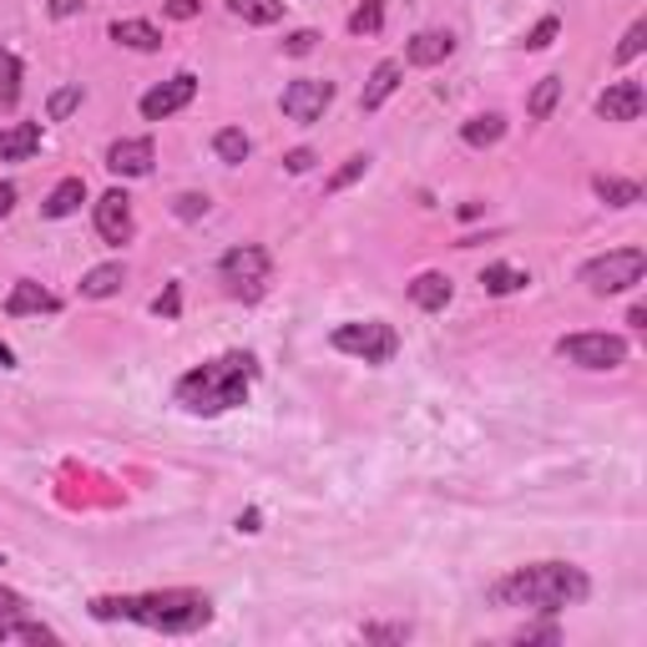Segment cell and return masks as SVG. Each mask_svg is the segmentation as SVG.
I'll return each mask as SVG.
<instances>
[{"instance_id":"1","label":"cell","mask_w":647,"mask_h":647,"mask_svg":"<svg viewBox=\"0 0 647 647\" xmlns=\"http://www.w3.org/2000/svg\"><path fill=\"white\" fill-rule=\"evenodd\" d=\"M96 622H137V627H152V633L183 637V633H203L212 622V602L203 592H142V597H96L92 602Z\"/></svg>"},{"instance_id":"2","label":"cell","mask_w":647,"mask_h":647,"mask_svg":"<svg viewBox=\"0 0 647 647\" xmlns=\"http://www.w3.org/2000/svg\"><path fill=\"white\" fill-rule=\"evenodd\" d=\"M592 592L587 571L571 562H536V567H516L511 577H501L490 587L496 608H521V612H562L577 608L581 597Z\"/></svg>"},{"instance_id":"3","label":"cell","mask_w":647,"mask_h":647,"mask_svg":"<svg viewBox=\"0 0 647 647\" xmlns=\"http://www.w3.org/2000/svg\"><path fill=\"white\" fill-rule=\"evenodd\" d=\"M253 374H258L253 355L233 349V355H218V359H208V365H198V370H187L183 380H177V390H172V400H177L187 415H223V409L249 400Z\"/></svg>"},{"instance_id":"4","label":"cell","mask_w":647,"mask_h":647,"mask_svg":"<svg viewBox=\"0 0 647 647\" xmlns=\"http://www.w3.org/2000/svg\"><path fill=\"white\" fill-rule=\"evenodd\" d=\"M647 274V253L643 249H617V253H602L592 264H581V284L608 299V293H622V289H637Z\"/></svg>"},{"instance_id":"5","label":"cell","mask_w":647,"mask_h":647,"mask_svg":"<svg viewBox=\"0 0 647 647\" xmlns=\"http://www.w3.org/2000/svg\"><path fill=\"white\" fill-rule=\"evenodd\" d=\"M556 359H567L577 370H622L627 339L622 334H567V339H556Z\"/></svg>"},{"instance_id":"6","label":"cell","mask_w":647,"mask_h":647,"mask_svg":"<svg viewBox=\"0 0 647 647\" xmlns=\"http://www.w3.org/2000/svg\"><path fill=\"white\" fill-rule=\"evenodd\" d=\"M330 344L339 355L365 359V365H390L400 355V334L390 324H380V319H370V324H339Z\"/></svg>"},{"instance_id":"7","label":"cell","mask_w":647,"mask_h":647,"mask_svg":"<svg viewBox=\"0 0 647 647\" xmlns=\"http://www.w3.org/2000/svg\"><path fill=\"white\" fill-rule=\"evenodd\" d=\"M218 274H223V284H228L233 299H258L264 284H268V253L258 249V243H239V249L223 253Z\"/></svg>"},{"instance_id":"8","label":"cell","mask_w":647,"mask_h":647,"mask_svg":"<svg viewBox=\"0 0 647 647\" xmlns=\"http://www.w3.org/2000/svg\"><path fill=\"white\" fill-rule=\"evenodd\" d=\"M0 643H56L51 627L31 617L26 597L11 587H0Z\"/></svg>"},{"instance_id":"9","label":"cell","mask_w":647,"mask_h":647,"mask_svg":"<svg viewBox=\"0 0 647 647\" xmlns=\"http://www.w3.org/2000/svg\"><path fill=\"white\" fill-rule=\"evenodd\" d=\"M330 102H334V86H330V81H319V77L289 81L284 96H278V106H284V117H289V122H319Z\"/></svg>"},{"instance_id":"10","label":"cell","mask_w":647,"mask_h":647,"mask_svg":"<svg viewBox=\"0 0 647 647\" xmlns=\"http://www.w3.org/2000/svg\"><path fill=\"white\" fill-rule=\"evenodd\" d=\"M193 96H198V77H193V71H177L172 81H162V86H152V92L142 96V117L147 122H167L172 112H183Z\"/></svg>"},{"instance_id":"11","label":"cell","mask_w":647,"mask_h":647,"mask_svg":"<svg viewBox=\"0 0 647 647\" xmlns=\"http://www.w3.org/2000/svg\"><path fill=\"white\" fill-rule=\"evenodd\" d=\"M96 233H102L106 243H127L137 233V223H132V198L127 193H102L96 198Z\"/></svg>"},{"instance_id":"12","label":"cell","mask_w":647,"mask_h":647,"mask_svg":"<svg viewBox=\"0 0 647 647\" xmlns=\"http://www.w3.org/2000/svg\"><path fill=\"white\" fill-rule=\"evenodd\" d=\"M647 106V92L637 81H612L608 92L597 96V117L602 122H637Z\"/></svg>"},{"instance_id":"13","label":"cell","mask_w":647,"mask_h":647,"mask_svg":"<svg viewBox=\"0 0 647 647\" xmlns=\"http://www.w3.org/2000/svg\"><path fill=\"white\" fill-rule=\"evenodd\" d=\"M152 158H158L152 137H122V142H112V152H106V167L117 172V177H147V172H152Z\"/></svg>"},{"instance_id":"14","label":"cell","mask_w":647,"mask_h":647,"mask_svg":"<svg viewBox=\"0 0 647 647\" xmlns=\"http://www.w3.org/2000/svg\"><path fill=\"white\" fill-rule=\"evenodd\" d=\"M61 309V299H56L51 289H41V284H31V278H21L11 289V299H5V314L11 319H26V314H56Z\"/></svg>"},{"instance_id":"15","label":"cell","mask_w":647,"mask_h":647,"mask_svg":"<svg viewBox=\"0 0 647 647\" xmlns=\"http://www.w3.org/2000/svg\"><path fill=\"white\" fill-rule=\"evenodd\" d=\"M41 147V122H11L0 127V162H26Z\"/></svg>"},{"instance_id":"16","label":"cell","mask_w":647,"mask_h":647,"mask_svg":"<svg viewBox=\"0 0 647 647\" xmlns=\"http://www.w3.org/2000/svg\"><path fill=\"white\" fill-rule=\"evenodd\" d=\"M450 51H455V36H450V31H420V36L405 46L409 67H440Z\"/></svg>"},{"instance_id":"17","label":"cell","mask_w":647,"mask_h":647,"mask_svg":"<svg viewBox=\"0 0 647 647\" xmlns=\"http://www.w3.org/2000/svg\"><path fill=\"white\" fill-rule=\"evenodd\" d=\"M395 86H400V61H380V67L370 71V81H365V92H359V106H365V112H380V106L395 96Z\"/></svg>"},{"instance_id":"18","label":"cell","mask_w":647,"mask_h":647,"mask_svg":"<svg viewBox=\"0 0 647 647\" xmlns=\"http://www.w3.org/2000/svg\"><path fill=\"white\" fill-rule=\"evenodd\" d=\"M409 299H415V309H425V314H440V309L450 304V278L430 268V274H420L409 284Z\"/></svg>"},{"instance_id":"19","label":"cell","mask_w":647,"mask_h":647,"mask_svg":"<svg viewBox=\"0 0 647 647\" xmlns=\"http://www.w3.org/2000/svg\"><path fill=\"white\" fill-rule=\"evenodd\" d=\"M592 193L608 203V208H633V203H643V183H633V177H608V172L592 177Z\"/></svg>"},{"instance_id":"20","label":"cell","mask_w":647,"mask_h":647,"mask_svg":"<svg viewBox=\"0 0 647 647\" xmlns=\"http://www.w3.org/2000/svg\"><path fill=\"white\" fill-rule=\"evenodd\" d=\"M112 41L117 46H132V51H158L162 31L152 21H112Z\"/></svg>"},{"instance_id":"21","label":"cell","mask_w":647,"mask_h":647,"mask_svg":"<svg viewBox=\"0 0 647 647\" xmlns=\"http://www.w3.org/2000/svg\"><path fill=\"white\" fill-rule=\"evenodd\" d=\"M81 203H86V183L81 177H61L51 187V198H46V218H71Z\"/></svg>"},{"instance_id":"22","label":"cell","mask_w":647,"mask_h":647,"mask_svg":"<svg viewBox=\"0 0 647 647\" xmlns=\"http://www.w3.org/2000/svg\"><path fill=\"white\" fill-rule=\"evenodd\" d=\"M122 284H127V268H122V264H102V268H92V274L81 278V293H86V299H112Z\"/></svg>"},{"instance_id":"23","label":"cell","mask_w":647,"mask_h":647,"mask_svg":"<svg viewBox=\"0 0 647 647\" xmlns=\"http://www.w3.org/2000/svg\"><path fill=\"white\" fill-rule=\"evenodd\" d=\"M531 284V274H521V268H511V264H486V274H481V289L486 293H516V289H527Z\"/></svg>"},{"instance_id":"24","label":"cell","mask_w":647,"mask_h":647,"mask_svg":"<svg viewBox=\"0 0 647 647\" xmlns=\"http://www.w3.org/2000/svg\"><path fill=\"white\" fill-rule=\"evenodd\" d=\"M228 11L239 21H249V26H274L284 15V0H228Z\"/></svg>"},{"instance_id":"25","label":"cell","mask_w":647,"mask_h":647,"mask_svg":"<svg viewBox=\"0 0 647 647\" xmlns=\"http://www.w3.org/2000/svg\"><path fill=\"white\" fill-rule=\"evenodd\" d=\"M461 137H465L471 147H496V142L506 137V117H496V112H486V117H471V122L461 127Z\"/></svg>"},{"instance_id":"26","label":"cell","mask_w":647,"mask_h":647,"mask_svg":"<svg viewBox=\"0 0 647 647\" xmlns=\"http://www.w3.org/2000/svg\"><path fill=\"white\" fill-rule=\"evenodd\" d=\"M212 152H218V162H228V167H239V162H249L253 142L243 137V127H223V132L212 137Z\"/></svg>"},{"instance_id":"27","label":"cell","mask_w":647,"mask_h":647,"mask_svg":"<svg viewBox=\"0 0 647 647\" xmlns=\"http://www.w3.org/2000/svg\"><path fill=\"white\" fill-rule=\"evenodd\" d=\"M556 96H562V77H542V81H536V92L527 96V117L531 122H546L556 112Z\"/></svg>"},{"instance_id":"28","label":"cell","mask_w":647,"mask_h":647,"mask_svg":"<svg viewBox=\"0 0 647 647\" xmlns=\"http://www.w3.org/2000/svg\"><path fill=\"white\" fill-rule=\"evenodd\" d=\"M21 96V56L0 46V106H15Z\"/></svg>"},{"instance_id":"29","label":"cell","mask_w":647,"mask_h":647,"mask_svg":"<svg viewBox=\"0 0 647 647\" xmlns=\"http://www.w3.org/2000/svg\"><path fill=\"white\" fill-rule=\"evenodd\" d=\"M384 26V0H365L355 15H349V36H374Z\"/></svg>"},{"instance_id":"30","label":"cell","mask_w":647,"mask_h":647,"mask_svg":"<svg viewBox=\"0 0 647 647\" xmlns=\"http://www.w3.org/2000/svg\"><path fill=\"white\" fill-rule=\"evenodd\" d=\"M556 31H562V21H556V15H542V21L527 31V41H521V46H527V51H546V46L556 41Z\"/></svg>"},{"instance_id":"31","label":"cell","mask_w":647,"mask_h":647,"mask_svg":"<svg viewBox=\"0 0 647 647\" xmlns=\"http://www.w3.org/2000/svg\"><path fill=\"white\" fill-rule=\"evenodd\" d=\"M643 46H647V21H633L627 26V36H622V46H617V61L627 67V61H637L643 56Z\"/></svg>"},{"instance_id":"32","label":"cell","mask_w":647,"mask_h":647,"mask_svg":"<svg viewBox=\"0 0 647 647\" xmlns=\"http://www.w3.org/2000/svg\"><path fill=\"white\" fill-rule=\"evenodd\" d=\"M365 167H370V158H349V162H344V167L330 177V183H324V193H344L349 183H359V177H365Z\"/></svg>"},{"instance_id":"33","label":"cell","mask_w":647,"mask_h":647,"mask_svg":"<svg viewBox=\"0 0 647 647\" xmlns=\"http://www.w3.org/2000/svg\"><path fill=\"white\" fill-rule=\"evenodd\" d=\"M81 96H86V92H81V81H77V86H61V92L51 96V122H67L71 112L81 106Z\"/></svg>"},{"instance_id":"34","label":"cell","mask_w":647,"mask_h":647,"mask_svg":"<svg viewBox=\"0 0 647 647\" xmlns=\"http://www.w3.org/2000/svg\"><path fill=\"white\" fill-rule=\"evenodd\" d=\"M203 212H208V198H203V193H183V198H177V218H203Z\"/></svg>"},{"instance_id":"35","label":"cell","mask_w":647,"mask_h":647,"mask_svg":"<svg viewBox=\"0 0 647 647\" xmlns=\"http://www.w3.org/2000/svg\"><path fill=\"white\" fill-rule=\"evenodd\" d=\"M177 304H183V293H177V284H172L162 299H152V314H162V319H177Z\"/></svg>"},{"instance_id":"36","label":"cell","mask_w":647,"mask_h":647,"mask_svg":"<svg viewBox=\"0 0 647 647\" xmlns=\"http://www.w3.org/2000/svg\"><path fill=\"white\" fill-rule=\"evenodd\" d=\"M314 31H293V36L289 41H284V51H289V56H309V51H314Z\"/></svg>"},{"instance_id":"37","label":"cell","mask_w":647,"mask_h":647,"mask_svg":"<svg viewBox=\"0 0 647 647\" xmlns=\"http://www.w3.org/2000/svg\"><path fill=\"white\" fill-rule=\"evenodd\" d=\"M516 643H562V633H556V622H546V627H527Z\"/></svg>"},{"instance_id":"38","label":"cell","mask_w":647,"mask_h":647,"mask_svg":"<svg viewBox=\"0 0 647 647\" xmlns=\"http://www.w3.org/2000/svg\"><path fill=\"white\" fill-rule=\"evenodd\" d=\"M167 15L172 21H193V15H198V0H167Z\"/></svg>"},{"instance_id":"39","label":"cell","mask_w":647,"mask_h":647,"mask_svg":"<svg viewBox=\"0 0 647 647\" xmlns=\"http://www.w3.org/2000/svg\"><path fill=\"white\" fill-rule=\"evenodd\" d=\"M284 162H289V172H309V167H314V152H309V147H299V152H289Z\"/></svg>"},{"instance_id":"40","label":"cell","mask_w":647,"mask_h":647,"mask_svg":"<svg viewBox=\"0 0 647 647\" xmlns=\"http://www.w3.org/2000/svg\"><path fill=\"white\" fill-rule=\"evenodd\" d=\"M81 11V0H51V15L56 21H67V15H77Z\"/></svg>"},{"instance_id":"41","label":"cell","mask_w":647,"mask_h":647,"mask_svg":"<svg viewBox=\"0 0 647 647\" xmlns=\"http://www.w3.org/2000/svg\"><path fill=\"white\" fill-rule=\"evenodd\" d=\"M11 208H15V187H11V183H0V218H5Z\"/></svg>"},{"instance_id":"42","label":"cell","mask_w":647,"mask_h":647,"mask_svg":"<svg viewBox=\"0 0 647 647\" xmlns=\"http://www.w3.org/2000/svg\"><path fill=\"white\" fill-rule=\"evenodd\" d=\"M365 637H395V643H400V637H409V627H370Z\"/></svg>"},{"instance_id":"43","label":"cell","mask_w":647,"mask_h":647,"mask_svg":"<svg viewBox=\"0 0 647 647\" xmlns=\"http://www.w3.org/2000/svg\"><path fill=\"white\" fill-rule=\"evenodd\" d=\"M0 365H5V370H15V349L5 339H0Z\"/></svg>"},{"instance_id":"44","label":"cell","mask_w":647,"mask_h":647,"mask_svg":"<svg viewBox=\"0 0 647 647\" xmlns=\"http://www.w3.org/2000/svg\"><path fill=\"white\" fill-rule=\"evenodd\" d=\"M627 324H633V330H643V324H647V309H643V304H633V314H627Z\"/></svg>"}]
</instances>
